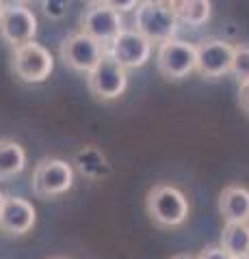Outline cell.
Listing matches in <instances>:
<instances>
[{
    "mask_svg": "<svg viewBox=\"0 0 249 259\" xmlns=\"http://www.w3.org/2000/svg\"><path fill=\"white\" fill-rule=\"evenodd\" d=\"M146 209L150 221L160 229H173L187 223L191 205L180 188L171 184H156L148 192Z\"/></svg>",
    "mask_w": 249,
    "mask_h": 259,
    "instance_id": "cell-1",
    "label": "cell"
},
{
    "mask_svg": "<svg viewBox=\"0 0 249 259\" xmlns=\"http://www.w3.org/2000/svg\"><path fill=\"white\" fill-rule=\"evenodd\" d=\"M178 22V15L158 0H143L134 11V30H139L146 39L158 46L175 39Z\"/></svg>",
    "mask_w": 249,
    "mask_h": 259,
    "instance_id": "cell-2",
    "label": "cell"
},
{
    "mask_svg": "<svg viewBox=\"0 0 249 259\" xmlns=\"http://www.w3.org/2000/svg\"><path fill=\"white\" fill-rule=\"evenodd\" d=\"M11 69L22 82L39 84V82H46L54 71V59L42 44L28 41L13 48Z\"/></svg>",
    "mask_w": 249,
    "mask_h": 259,
    "instance_id": "cell-3",
    "label": "cell"
},
{
    "mask_svg": "<svg viewBox=\"0 0 249 259\" xmlns=\"http://www.w3.org/2000/svg\"><path fill=\"white\" fill-rule=\"evenodd\" d=\"M74 184V168L61 158H44L33 171L30 188L39 199H54L65 194Z\"/></svg>",
    "mask_w": 249,
    "mask_h": 259,
    "instance_id": "cell-4",
    "label": "cell"
},
{
    "mask_svg": "<svg viewBox=\"0 0 249 259\" xmlns=\"http://www.w3.org/2000/svg\"><path fill=\"white\" fill-rule=\"evenodd\" d=\"M156 67L167 80H184L189 74L197 71V46H191L182 39H169L160 44L156 52Z\"/></svg>",
    "mask_w": 249,
    "mask_h": 259,
    "instance_id": "cell-5",
    "label": "cell"
},
{
    "mask_svg": "<svg viewBox=\"0 0 249 259\" xmlns=\"http://www.w3.org/2000/svg\"><path fill=\"white\" fill-rule=\"evenodd\" d=\"M104 54H106V46L83 30L67 35L59 48V56L65 63V67L80 71V74H89L95 65L102 61Z\"/></svg>",
    "mask_w": 249,
    "mask_h": 259,
    "instance_id": "cell-6",
    "label": "cell"
},
{
    "mask_svg": "<svg viewBox=\"0 0 249 259\" xmlns=\"http://www.w3.org/2000/svg\"><path fill=\"white\" fill-rule=\"evenodd\" d=\"M87 87L95 100L113 102L119 95H124L128 87V74L109 52L102 56V61L87 74Z\"/></svg>",
    "mask_w": 249,
    "mask_h": 259,
    "instance_id": "cell-7",
    "label": "cell"
},
{
    "mask_svg": "<svg viewBox=\"0 0 249 259\" xmlns=\"http://www.w3.org/2000/svg\"><path fill=\"white\" fill-rule=\"evenodd\" d=\"M37 35V18L35 13L22 3H7L0 11V39L11 46L18 48L22 44L35 41Z\"/></svg>",
    "mask_w": 249,
    "mask_h": 259,
    "instance_id": "cell-8",
    "label": "cell"
},
{
    "mask_svg": "<svg viewBox=\"0 0 249 259\" xmlns=\"http://www.w3.org/2000/svg\"><path fill=\"white\" fill-rule=\"evenodd\" d=\"M80 30L98 39L100 44L111 46L119 37V32L126 30V26L122 13L111 9L102 0H93L85 9V13L80 15Z\"/></svg>",
    "mask_w": 249,
    "mask_h": 259,
    "instance_id": "cell-9",
    "label": "cell"
},
{
    "mask_svg": "<svg viewBox=\"0 0 249 259\" xmlns=\"http://www.w3.org/2000/svg\"><path fill=\"white\" fill-rule=\"evenodd\" d=\"M106 52L122 65L124 69L143 67L152 56V41L146 39L139 30L126 28L119 32V37L111 46H106Z\"/></svg>",
    "mask_w": 249,
    "mask_h": 259,
    "instance_id": "cell-10",
    "label": "cell"
},
{
    "mask_svg": "<svg viewBox=\"0 0 249 259\" xmlns=\"http://www.w3.org/2000/svg\"><path fill=\"white\" fill-rule=\"evenodd\" d=\"M234 63V46L223 39H206L197 46V74L204 78H221L232 74Z\"/></svg>",
    "mask_w": 249,
    "mask_h": 259,
    "instance_id": "cell-11",
    "label": "cell"
},
{
    "mask_svg": "<svg viewBox=\"0 0 249 259\" xmlns=\"http://www.w3.org/2000/svg\"><path fill=\"white\" fill-rule=\"evenodd\" d=\"M35 221L37 212L33 203L15 194H5L3 207H0V231L7 236H26L35 227Z\"/></svg>",
    "mask_w": 249,
    "mask_h": 259,
    "instance_id": "cell-12",
    "label": "cell"
},
{
    "mask_svg": "<svg viewBox=\"0 0 249 259\" xmlns=\"http://www.w3.org/2000/svg\"><path fill=\"white\" fill-rule=\"evenodd\" d=\"M219 212L226 223H249V190L245 186H226L219 194Z\"/></svg>",
    "mask_w": 249,
    "mask_h": 259,
    "instance_id": "cell-13",
    "label": "cell"
},
{
    "mask_svg": "<svg viewBox=\"0 0 249 259\" xmlns=\"http://www.w3.org/2000/svg\"><path fill=\"white\" fill-rule=\"evenodd\" d=\"M26 166V151L20 143L11 139H0V182L20 175Z\"/></svg>",
    "mask_w": 249,
    "mask_h": 259,
    "instance_id": "cell-14",
    "label": "cell"
},
{
    "mask_svg": "<svg viewBox=\"0 0 249 259\" xmlns=\"http://www.w3.org/2000/svg\"><path fill=\"white\" fill-rule=\"evenodd\" d=\"M221 246L232 257L249 255V223H226L221 231Z\"/></svg>",
    "mask_w": 249,
    "mask_h": 259,
    "instance_id": "cell-15",
    "label": "cell"
},
{
    "mask_svg": "<svg viewBox=\"0 0 249 259\" xmlns=\"http://www.w3.org/2000/svg\"><path fill=\"white\" fill-rule=\"evenodd\" d=\"M210 0H180V5L175 7V15L178 20L189 24V26H204L210 20Z\"/></svg>",
    "mask_w": 249,
    "mask_h": 259,
    "instance_id": "cell-16",
    "label": "cell"
},
{
    "mask_svg": "<svg viewBox=\"0 0 249 259\" xmlns=\"http://www.w3.org/2000/svg\"><path fill=\"white\" fill-rule=\"evenodd\" d=\"M232 76L238 80V84H243L249 80V46L240 44L234 46V63H232Z\"/></svg>",
    "mask_w": 249,
    "mask_h": 259,
    "instance_id": "cell-17",
    "label": "cell"
},
{
    "mask_svg": "<svg viewBox=\"0 0 249 259\" xmlns=\"http://www.w3.org/2000/svg\"><path fill=\"white\" fill-rule=\"evenodd\" d=\"M42 9L48 18L52 20H59L67 13L69 9V0H42Z\"/></svg>",
    "mask_w": 249,
    "mask_h": 259,
    "instance_id": "cell-18",
    "label": "cell"
},
{
    "mask_svg": "<svg viewBox=\"0 0 249 259\" xmlns=\"http://www.w3.org/2000/svg\"><path fill=\"white\" fill-rule=\"evenodd\" d=\"M197 259H232V255L221 244H210V246L202 248V253H199Z\"/></svg>",
    "mask_w": 249,
    "mask_h": 259,
    "instance_id": "cell-19",
    "label": "cell"
},
{
    "mask_svg": "<svg viewBox=\"0 0 249 259\" xmlns=\"http://www.w3.org/2000/svg\"><path fill=\"white\" fill-rule=\"evenodd\" d=\"M102 3L109 5L111 9H115L119 13H126V11L136 9V3H139V0H102Z\"/></svg>",
    "mask_w": 249,
    "mask_h": 259,
    "instance_id": "cell-20",
    "label": "cell"
},
{
    "mask_svg": "<svg viewBox=\"0 0 249 259\" xmlns=\"http://www.w3.org/2000/svg\"><path fill=\"white\" fill-rule=\"evenodd\" d=\"M238 104L247 115H249V80L243 84H238Z\"/></svg>",
    "mask_w": 249,
    "mask_h": 259,
    "instance_id": "cell-21",
    "label": "cell"
},
{
    "mask_svg": "<svg viewBox=\"0 0 249 259\" xmlns=\"http://www.w3.org/2000/svg\"><path fill=\"white\" fill-rule=\"evenodd\" d=\"M158 3H160V5H165V7H169L171 11H175V7L180 5V0H158Z\"/></svg>",
    "mask_w": 249,
    "mask_h": 259,
    "instance_id": "cell-22",
    "label": "cell"
},
{
    "mask_svg": "<svg viewBox=\"0 0 249 259\" xmlns=\"http://www.w3.org/2000/svg\"><path fill=\"white\" fill-rule=\"evenodd\" d=\"M171 259H197V257H191V255H173Z\"/></svg>",
    "mask_w": 249,
    "mask_h": 259,
    "instance_id": "cell-23",
    "label": "cell"
},
{
    "mask_svg": "<svg viewBox=\"0 0 249 259\" xmlns=\"http://www.w3.org/2000/svg\"><path fill=\"white\" fill-rule=\"evenodd\" d=\"M232 259H249V255H236V257H232Z\"/></svg>",
    "mask_w": 249,
    "mask_h": 259,
    "instance_id": "cell-24",
    "label": "cell"
},
{
    "mask_svg": "<svg viewBox=\"0 0 249 259\" xmlns=\"http://www.w3.org/2000/svg\"><path fill=\"white\" fill-rule=\"evenodd\" d=\"M3 201H5V194L0 192V207H3Z\"/></svg>",
    "mask_w": 249,
    "mask_h": 259,
    "instance_id": "cell-25",
    "label": "cell"
},
{
    "mask_svg": "<svg viewBox=\"0 0 249 259\" xmlns=\"http://www.w3.org/2000/svg\"><path fill=\"white\" fill-rule=\"evenodd\" d=\"M3 7H5V0H0V11H3Z\"/></svg>",
    "mask_w": 249,
    "mask_h": 259,
    "instance_id": "cell-26",
    "label": "cell"
},
{
    "mask_svg": "<svg viewBox=\"0 0 249 259\" xmlns=\"http://www.w3.org/2000/svg\"><path fill=\"white\" fill-rule=\"evenodd\" d=\"M50 259H65V257H50Z\"/></svg>",
    "mask_w": 249,
    "mask_h": 259,
    "instance_id": "cell-27",
    "label": "cell"
}]
</instances>
